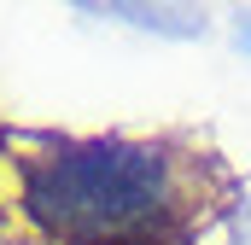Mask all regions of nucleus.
I'll return each instance as SVG.
<instances>
[{"mask_svg":"<svg viewBox=\"0 0 251 245\" xmlns=\"http://www.w3.org/2000/svg\"><path fill=\"white\" fill-rule=\"evenodd\" d=\"M234 41L251 53V12H240V24H234Z\"/></svg>","mask_w":251,"mask_h":245,"instance_id":"obj_2","label":"nucleus"},{"mask_svg":"<svg viewBox=\"0 0 251 245\" xmlns=\"http://www.w3.org/2000/svg\"><path fill=\"white\" fill-rule=\"evenodd\" d=\"M6 216L24 245H199L234 204V170L187 128L0 140Z\"/></svg>","mask_w":251,"mask_h":245,"instance_id":"obj_1","label":"nucleus"},{"mask_svg":"<svg viewBox=\"0 0 251 245\" xmlns=\"http://www.w3.org/2000/svg\"><path fill=\"white\" fill-rule=\"evenodd\" d=\"M0 140H6V128H0Z\"/></svg>","mask_w":251,"mask_h":245,"instance_id":"obj_3","label":"nucleus"}]
</instances>
